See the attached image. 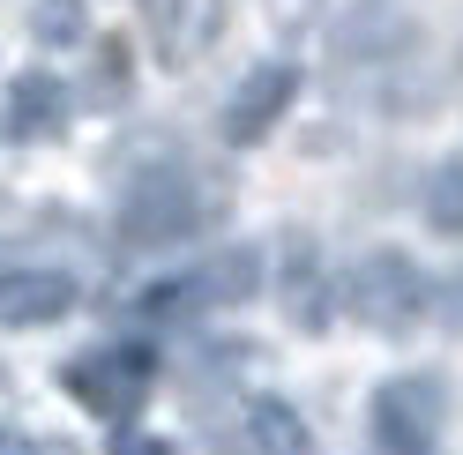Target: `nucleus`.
I'll return each mask as SVG.
<instances>
[{
	"label": "nucleus",
	"mask_w": 463,
	"mask_h": 455,
	"mask_svg": "<svg viewBox=\"0 0 463 455\" xmlns=\"http://www.w3.org/2000/svg\"><path fill=\"white\" fill-rule=\"evenodd\" d=\"M128 45L112 38V45H98V98H128Z\"/></svg>",
	"instance_id": "ddd939ff"
},
{
	"label": "nucleus",
	"mask_w": 463,
	"mask_h": 455,
	"mask_svg": "<svg viewBox=\"0 0 463 455\" xmlns=\"http://www.w3.org/2000/svg\"><path fill=\"white\" fill-rule=\"evenodd\" d=\"M112 455H180V448H172V441H142V433H120V441H112Z\"/></svg>",
	"instance_id": "4468645a"
},
{
	"label": "nucleus",
	"mask_w": 463,
	"mask_h": 455,
	"mask_svg": "<svg viewBox=\"0 0 463 455\" xmlns=\"http://www.w3.org/2000/svg\"><path fill=\"white\" fill-rule=\"evenodd\" d=\"M202 224V202H194V187L187 180H135L128 187V202H120V232L128 246H172V239H187Z\"/></svg>",
	"instance_id": "20e7f679"
},
{
	"label": "nucleus",
	"mask_w": 463,
	"mask_h": 455,
	"mask_svg": "<svg viewBox=\"0 0 463 455\" xmlns=\"http://www.w3.org/2000/svg\"><path fill=\"white\" fill-rule=\"evenodd\" d=\"M426 299H433V283L419 276L411 254H396V246L359 254V262L344 269V283H336V306L359 329H411L426 314Z\"/></svg>",
	"instance_id": "f257e3e1"
},
{
	"label": "nucleus",
	"mask_w": 463,
	"mask_h": 455,
	"mask_svg": "<svg viewBox=\"0 0 463 455\" xmlns=\"http://www.w3.org/2000/svg\"><path fill=\"white\" fill-rule=\"evenodd\" d=\"M240 455H314L307 425L292 404H277V395H254L247 418H240Z\"/></svg>",
	"instance_id": "6e6552de"
},
{
	"label": "nucleus",
	"mask_w": 463,
	"mask_h": 455,
	"mask_svg": "<svg viewBox=\"0 0 463 455\" xmlns=\"http://www.w3.org/2000/svg\"><path fill=\"white\" fill-rule=\"evenodd\" d=\"M68 105H75L68 82L52 68H31V75L8 82V98H0V135L8 142H45V135L68 127Z\"/></svg>",
	"instance_id": "423d86ee"
},
{
	"label": "nucleus",
	"mask_w": 463,
	"mask_h": 455,
	"mask_svg": "<svg viewBox=\"0 0 463 455\" xmlns=\"http://www.w3.org/2000/svg\"><path fill=\"white\" fill-rule=\"evenodd\" d=\"M82 31H90L82 0H31V38L38 45H75Z\"/></svg>",
	"instance_id": "f8f14e48"
},
{
	"label": "nucleus",
	"mask_w": 463,
	"mask_h": 455,
	"mask_svg": "<svg viewBox=\"0 0 463 455\" xmlns=\"http://www.w3.org/2000/svg\"><path fill=\"white\" fill-rule=\"evenodd\" d=\"M61 381H68V395L90 418L128 425L142 404H150V388H157V358L142 351V344H105V351H75L61 366Z\"/></svg>",
	"instance_id": "f03ea898"
},
{
	"label": "nucleus",
	"mask_w": 463,
	"mask_h": 455,
	"mask_svg": "<svg viewBox=\"0 0 463 455\" xmlns=\"http://www.w3.org/2000/svg\"><path fill=\"white\" fill-rule=\"evenodd\" d=\"M0 455H38V448H31V433H23V425L0 418Z\"/></svg>",
	"instance_id": "2eb2a0df"
},
{
	"label": "nucleus",
	"mask_w": 463,
	"mask_h": 455,
	"mask_svg": "<svg viewBox=\"0 0 463 455\" xmlns=\"http://www.w3.org/2000/svg\"><path fill=\"white\" fill-rule=\"evenodd\" d=\"M217 23H224V0H157L150 31H157V45L172 60H194V52L217 38Z\"/></svg>",
	"instance_id": "1a4fd4ad"
},
{
	"label": "nucleus",
	"mask_w": 463,
	"mask_h": 455,
	"mask_svg": "<svg viewBox=\"0 0 463 455\" xmlns=\"http://www.w3.org/2000/svg\"><path fill=\"white\" fill-rule=\"evenodd\" d=\"M75 314V276L68 269H8L0 276V321L8 329H45Z\"/></svg>",
	"instance_id": "0eeeda50"
},
{
	"label": "nucleus",
	"mask_w": 463,
	"mask_h": 455,
	"mask_svg": "<svg viewBox=\"0 0 463 455\" xmlns=\"http://www.w3.org/2000/svg\"><path fill=\"white\" fill-rule=\"evenodd\" d=\"M202 276V299L210 306H240V299H254V283H262V262H254L247 246H232V254H217L210 269H194Z\"/></svg>",
	"instance_id": "9d476101"
},
{
	"label": "nucleus",
	"mask_w": 463,
	"mask_h": 455,
	"mask_svg": "<svg viewBox=\"0 0 463 455\" xmlns=\"http://www.w3.org/2000/svg\"><path fill=\"white\" fill-rule=\"evenodd\" d=\"M292 98H299V68H292V60H262V68H247L240 82H232V98H224V135H232V142L269 135L284 112H292Z\"/></svg>",
	"instance_id": "39448f33"
},
{
	"label": "nucleus",
	"mask_w": 463,
	"mask_h": 455,
	"mask_svg": "<svg viewBox=\"0 0 463 455\" xmlns=\"http://www.w3.org/2000/svg\"><path fill=\"white\" fill-rule=\"evenodd\" d=\"M449 299H456V306H449V321H456V329H463V283H456V292H449Z\"/></svg>",
	"instance_id": "dca6fc26"
},
{
	"label": "nucleus",
	"mask_w": 463,
	"mask_h": 455,
	"mask_svg": "<svg viewBox=\"0 0 463 455\" xmlns=\"http://www.w3.org/2000/svg\"><path fill=\"white\" fill-rule=\"evenodd\" d=\"M419 209H426V224H433V232L463 239V157H449V164H433V172H426Z\"/></svg>",
	"instance_id": "9b49d317"
},
{
	"label": "nucleus",
	"mask_w": 463,
	"mask_h": 455,
	"mask_svg": "<svg viewBox=\"0 0 463 455\" xmlns=\"http://www.w3.org/2000/svg\"><path fill=\"white\" fill-rule=\"evenodd\" d=\"M441 425H449V388L433 374H403L373 395V433H382L389 455H426Z\"/></svg>",
	"instance_id": "7ed1b4c3"
}]
</instances>
